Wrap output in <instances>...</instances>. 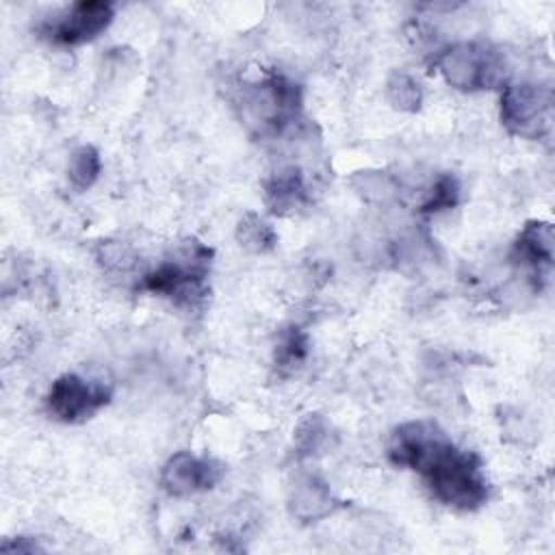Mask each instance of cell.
<instances>
[{"label": "cell", "instance_id": "8fae6325", "mask_svg": "<svg viewBox=\"0 0 555 555\" xmlns=\"http://www.w3.org/2000/svg\"><path fill=\"white\" fill-rule=\"evenodd\" d=\"M308 202V189L299 169L275 171L264 182V204L273 215H288Z\"/></svg>", "mask_w": 555, "mask_h": 555}, {"label": "cell", "instance_id": "9a60e30c", "mask_svg": "<svg viewBox=\"0 0 555 555\" xmlns=\"http://www.w3.org/2000/svg\"><path fill=\"white\" fill-rule=\"evenodd\" d=\"M308 349H310V343H308V334L299 327H288L280 340H278V347H275V362L280 369H295L299 366L306 358H308Z\"/></svg>", "mask_w": 555, "mask_h": 555}, {"label": "cell", "instance_id": "7a4b0ae2", "mask_svg": "<svg viewBox=\"0 0 555 555\" xmlns=\"http://www.w3.org/2000/svg\"><path fill=\"white\" fill-rule=\"evenodd\" d=\"M436 69L447 85L460 91H481L507 85V63L503 52L481 41H457L436 56Z\"/></svg>", "mask_w": 555, "mask_h": 555}, {"label": "cell", "instance_id": "3957f363", "mask_svg": "<svg viewBox=\"0 0 555 555\" xmlns=\"http://www.w3.org/2000/svg\"><path fill=\"white\" fill-rule=\"evenodd\" d=\"M243 119L262 134H280L301 115V89L282 74H269L243 89Z\"/></svg>", "mask_w": 555, "mask_h": 555}, {"label": "cell", "instance_id": "5b68a950", "mask_svg": "<svg viewBox=\"0 0 555 555\" xmlns=\"http://www.w3.org/2000/svg\"><path fill=\"white\" fill-rule=\"evenodd\" d=\"M501 124L514 137L542 141L553 126V91L535 82H507L501 91Z\"/></svg>", "mask_w": 555, "mask_h": 555}, {"label": "cell", "instance_id": "30bf717a", "mask_svg": "<svg viewBox=\"0 0 555 555\" xmlns=\"http://www.w3.org/2000/svg\"><path fill=\"white\" fill-rule=\"evenodd\" d=\"M334 505L336 501L332 496L330 486L314 475L299 477L291 488L288 507L291 514L301 522H314L330 516Z\"/></svg>", "mask_w": 555, "mask_h": 555}, {"label": "cell", "instance_id": "7c38bea8", "mask_svg": "<svg viewBox=\"0 0 555 555\" xmlns=\"http://www.w3.org/2000/svg\"><path fill=\"white\" fill-rule=\"evenodd\" d=\"M102 160L93 145H78L67 160V178L78 191H87L100 176Z\"/></svg>", "mask_w": 555, "mask_h": 555}, {"label": "cell", "instance_id": "6da1fadb", "mask_svg": "<svg viewBox=\"0 0 555 555\" xmlns=\"http://www.w3.org/2000/svg\"><path fill=\"white\" fill-rule=\"evenodd\" d=\"M388 460L416 470L431 496L453 509L473 512L488 501L479 455L464 451L434 421H408L388 440Z\"/></svg>", "mask_w": 555, "mask_h": 555}, {"label": "cell", "instance_id": "8992f818", "mask_svg": "<svg viewBox=\"0 0 555 555\" xmlns=\"http://www.w3.org/2000/svg\"><path fill=\"white\" fill-rule=\"evenodd\" d=\"M113 397V388L104 382H89L78 373L59 375L48 395V414L61 423H82L102 410Z\"/></svg>", "mask_w": 555, "mask_h": 555}, {"label": "cell", "instance_id": "5bb4252c", "mask_svg": "<svg viewBox=\"0 0 555 555\" xmlns=\"http://www.w3.org/2000/svg\"><path fill=\"white\" fill-rule=\"evenodd\" d=\"M386 95L395 108L408 111V113L416 111L423 102L421 85L405 72L390 74V78L386 82Z\"/></svg>", "mask_w": 555, "mask_h": 555}, {"label": "cell", "instance_id": "52a82bcc", "mask_svg": "<svg viewBox=\"0 0 555 555\" xmlns=\"http://www.w3.org/2000/svg\"><path fill=\"white\" fill-rule=\"evenodd\" d=\"M115 9L104 0H80L41 24V33L56 46H82L104 33Z\"/></svg>", "mask_w": 555, "mask_h": 555}, {"label": "cell", "instance_id": "2e32d148", "mask_svg": "<svg viewBox=\"0 0 555 555\" xmlns=\"http://www.w3.org/2000/svg\"><path fill=\"white\" fill-rule=\"evenodd\" d=\"M460 193H462V189H460L457 178L451 176V173H442L434 182L427 199L421 204V212L423 215H438L442 210H451L460 204Z\"/></svg>", "mask_w": 555, "mask_h": 555}, {"label": "cell", "instance_id": "4fadbf2b", "mask_svg": "<svg viewBox=\"0 0 555 555\" xmlns=\"http://www.w3.org/2000/svg\"><path fill=\"white\" fill-rule=\"evenodd\" d=\"M236 238H238V243H241L245 249L256 251V254L269 251V249H273V245L278 243L275 230H273L260 215H256V212H247V215L238 221Z\"/></svg>", "mask_w": 555, "mask_h": 555}, {"label": "cell", "instance_id": "277c9868", "mask_svg": "<svg viewBox=\"0 0 555 555\" xmlns=\"http://www.w3.org/2000/svg\"><path fill=\"white\" fill-rule=\"evenodd\" d=\"M212 251L202 243H186V247L156 269L143 275L141 291L167 297L178 306L195 304L204 297V280L208 275Z\"/></svg>", "mask_w": 555, "mask_h": 555}, {"label": "cell", "instance_id": "ba28073f", "mask_svg": "<svg viewBox=\"0 0 555 555\" xmlns=\"http://www.w3.org/2000/svg\"><path fill=\"white\" fill-rule=\"evenodd\" d=\"M223 477V466L212 457L193 455L191 451L173 453L163 470L160 486L171 496H191L215 488Z\"/></svg>", "mask_w": 555, "mask_h": 555}, {"label": "cell", "instance_id": "9c48e42d", "mask_svg": "<svg viewBox=\"0 0 555 555\" xmlns=\"http://www.w3.org/2000/svg\"><path fill=\"white\" fill-rule=\"evenodd\" d=\"M555 256V234L553 225L548 221H527L522 230L518 232L514 245H512V262L527 269L531 278L535 280V286H540V280H544L553 267Z\"/></svg>", "mask_w": 555, "mask_h": 555}]
</instances>
